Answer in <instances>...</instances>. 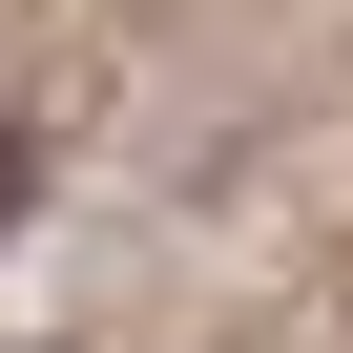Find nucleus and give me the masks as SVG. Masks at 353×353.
I'll use <instances>...</instances> for the list:
<instances>
[{
	"instance_id": "f257e3e1",
	"label": "nucleus",
	"mask_w": 353,
	"mask_h": 353,
	"mask_svg": "<svg viewBox=\"0 0 353 353\" xmlns=\"http://www.w3.org/2000/svg\"><path fill=\"white\" fill-rule=\"evenodd\" d=\"M0 208H21V145H0Z\"/></svg>"
}]
</instances>
